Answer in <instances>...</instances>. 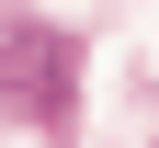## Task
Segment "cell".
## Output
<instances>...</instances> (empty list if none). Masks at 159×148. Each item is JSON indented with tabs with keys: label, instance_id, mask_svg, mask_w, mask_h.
I'll use <instances>...</instances> for the list:
<instances>
[{
	"label": "cell",
	"instance_id": "cell-1",
	"mask_svg": "<svg viewBox=\"0 0 159 148\" xmlns=\"http://www.w3.org/2000/svg\"><path fill=\"white\" fill-rule=\"evenodd\" d=\"M68 91H80V57L57 46L46 23L0 34V103H11L23 125H68Z\"/></svg>",
	"mask_w": 159,
	"mask_h": 148
}]
</instances>
